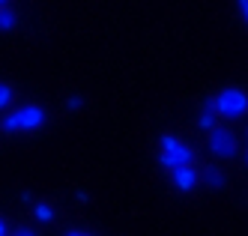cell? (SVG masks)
<instances>
[{"label":"cell","instance_id":"1","mask_svg":"<svg viewBox=\"0 0 248 236\" xmlns=\"http://www.w3.org/2000/svg\"><path fill=\"white\" fill-rule=\"evenodd\" d=\"M158 165L168 168V171L188 168V165H194V150L188 147V143H183L180 138L165 135L162 138V156H158Z\"/></svg>","mask_w":248,"mask_h":236},{"label":"cell","instance_id":"2","mask_svg":"<svg viewBox=\"0 0 248 236\" xmlns=\"http://www.w3.org/2000/svg\"><path fill=\"white\" fill-rule=\"evenodd\" d=\"M45 123V111L39 105H24V108H15L3 117V132L15 135V132H33Z\"/></svg>","mask_w":248,"mask_h":236},{"label":"cell","instance_id":"3","mask_svg":"<svg viewBox=\"0 0 248 236\" xmlns=\"http://www.w3.org/2000/svg\"><path fill=\"white\" fill-rule=\"evenodd\" d=\"M216 114L224 120H239L248 114V96L239 87H224L216 96Z\"/></svg>","mask_w":248,"mask_h":236},{"label":"cell","instance_id":"4","mask_svg":"<svg viewBox=\"0 0 248 236\" xmlns=\"http://www.w3.org/2000/svg\"><path fill=\"white\" fill-rule=\"evenodd\" d=\"M209 153L218 158H233L236 156V135L224 129V126H216L209 132Z\"/></svg>","mask_w":248,"mask_h":236},{"label":"cell","instance_id":"5","mask_svg":"<svg viewBox=\"0 0 248 236\" xmlns=\"http://www.w3.org/2000/svg\"><path fill=\"white\" fill-rule=\"evenodd\" d=\"M201 183V171L188 165V168H180V171H173V186L180 189V191H191L194 186Z\"/></svg>","mask_w":248,"mask_h":236},{"label":"cell","instance_id":"6","mask_svg":"<svg viewBox=\"0 0 248 236\" xmlns=\"http://www.w3.org/2000/svg\"><path fill=\"white\" fill-rule=\"evenodd\" d=\"M216 99H203V108H201V117H198V126L201 129H206V132H212L216 129Z\"/></svg>","mask_w":248,"mask_h":236},{"label":"cell","instance_id":"7","mask_svg":"<svg viewBox=\"0 0 248 236\" xmlns=\"http://www.w3.org/2000/svg\"><path fill=\"white\" fill-rule=\"evenodd\" d=\"M201 179H203V183H206L209 189H224V173H221L218 168H206Z\"/></svg>","mask_w":248,"mask_h":236},{"label":"cell","instance_id":"8","mask_svg":"<svg viewBox=\"0 0 248 236\" xmlns=\"http://www.w3.org/2000/svg\"><path fill=\"white\" fill-rule=\"evenodd\" d=\"M12 102H15V87L12 84H0V111H6Z\"/></svg>","mask_w":248,"mask_h":236},{"label":"cell","instance_id":"9","mask_svg":"<svg viewBox=\"0 0 248 236\" xmlns=\"http://www.w3.org/2000/svg\"><path fill=\"white\" fill-rule=\"evenodd\" d=\"M15 21H18V18H15V12L9 6L0 9V30H15Z\"/></svg>","mask_w":248,"mask_h":236},{"label":"cell","instance_id":"10","mask_svg":"<svg viewBox=\"0 0 248 236\" xmlns=\"http://www.w3.org/2000/svg\"><path fill=\"white\" fill-rule=\"evenodd\" d=\"M33 215H36V221H51V219H54V209H51L48 204H36Z\"/></svg>","mask_w":248,"mask_h":236},{"label":"cell","instance_id":"11","mask_svg":"<svg viewBox=\"0 0 248 236\" xmlns=\"http://www.w3.org/2000/svg\"><path fill=\"white\" fill-rule=\"evenodd\" d=\"M81 105H84V99H81V96H69V99H66V108H69V111H78Z\"/></svg>","mask_w":248,"mask_h":236},{"label":"cell","instance_id":"12","mask_svg":"<svg viewBox=\"0 0 248 236\" xmlns=\"http://www.w3.org/2000/svg\"><path fill=\"white\" fill-rule=\"evenodd\" d=\"M239 15L245 18V24H248V0H239Z\"/></svg>","mask_w":248,"mask_h":236},{"label":"cell","instance_id":"13","mask_svg":"<svg viewBox=\"0 0 248 236\" xmlns=\"http://www.w3.org/2000/svg\"><path fill=\"white\" fill-rule=\"evenodd\" d=\"M9 236H36V230H30V227H21V230H15Z\"/></svg>","mask_w":248,"mask_h":236},{"label":"cell","instance_id":"14","mask_svg":"<svg viewBox=\"0 0 248 236\" xmlns=\"http://www.w3.org/2000/svg\"><path fill=\"white\" fill-rule=\"evenodd\" d=\"M0 236H9V224H6V219H0Z\"/></svg>","mask_w":248,"mask_h":236},{"label":"cell","instance_id":"15","mask_svg":"<svg viewBox=\"0 0 248 236\" xmlns=\"http://www.w3.org/2000/svg\"><path fill=\"white\" fill-rule=\"evenodd\" d=\"M66 236H87V233H81V230H72V233H66Z\"/></svg>","mask_w":248,"mask_h":236},{"label":"cell","instance_id":"16","mask_svg":"<svg viewBox=\"0 0 248 236\" xmlns=\"http://www.w3.org/2000/svg\"><path fill=\"white\" fill-rule=\"evenodd\" d=\"M245 165H248V153H245Z\"/></svg>","mask_w":248,"mask_h":236}]
</instances>
